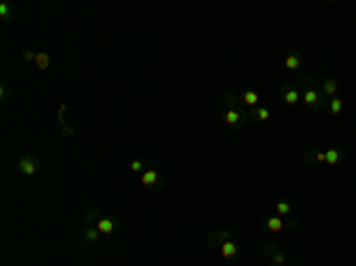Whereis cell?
I'll use <instances>...</instances> for the list:
<instances>
[{
  "mask_svg": "<svg viewBox=\"0 0 356 266\" xmlns=\"http://www.w3.org/2000/svg\"><path fill=\"white\" fill-rule=\"evenodd\" d=\"M302 102L309 107L311 112H325V98H323V93L318 91V88H314V86H306L302 91Z\"/></svg>",
  "mask_w": 356,
  "mask_h": 266,
  "instance_id": "1",
  "label": "cell"
},
{
  "mask_svg": "<svg viewBox=\"0 0 356 266\" xmlns=\"http://www.w3.org/2000/svg\"><path fill=\"white\" fill-rule=\"evenodd\" d=\"M247 121H249V117H247V110H245V107L224 110V114H221V124L231 126V128H240V126H245Z\"/></svg>",
  "mask_w": 356,
  "mask_h": 266,
  "instance_id": "2",
  "label": "cell"
},
{
  "mask_svg": "<svg viewBox=\"0 0 356 266\" xmlns=\"http://www.w3.org/2000/svg\"><path fill=\"white\" fill-rule=\"evenodd\" d=\"M280 98H283L285 105L297 107V105L302 102V91H299V86H297L294 81H290V83H283V86H280Z\"/></svg>",
  "mask_w": 356,
  "mask_h": 266,
  "instance_id": "3",
  "label": "cell"
},
{
  "mask_svg": "<svg viewBox=\"0 0 356 266\" xmlns=\"http://www.w3.org/2000/svg\"><path fill=\"white\" fill-rule=\"evenodd\" d=\"M17 171L22 173V176H38V173H40V162H38V157L24 155L22 159L17 162Z\"/></svg>",
  "mask_w": 356,
  "mask_h": 266,
  "instance_id": "4",
  "label": "cell"
},
{
  "mask_svg": "<svg viewBox=\"0 0 356 266\" xmlns=\"http://www.w3.org/2000/svg\"><path fill=\"white\" fill-rule=\"evenodd\" d=\"M95 226H98V231H100L102 235H116L121 231V219H119V216H107V214H102V219L98 221Z\"/></svg>",
  "mask_w": 356,
  "mask_h": 266,
  "instance_id": "5",
  "label": "cell"
},
{
  "mask_svg": "<svg viewBox=\"0 0 356 266\" xmlns=\"http://www.w3.org/2000/svg\"><path fill=\"white\" fill-rule=\"evenodd\" d=\"M263 254L271 257V264H278V266H287V252H283L278 245L273 243H263Z\"/></svg>",
  "mask_w": 356,
  "mask_h": 266,
  "instance_id": "6",
  "label": "cell"
},
{
  "mask_svg": "<svg viewBox=\"0 0 356 266\" xmlns=\"http://www.w3.org/2000/svg\"><path fill=\"white\" fill-rule=\"evenodd\" d=\"M318 91L323 93L325 100H330V98H337L340 83H337V78H333V76H321V88H318Z\"/></svg>",
  "mask_w": 356,
  "mask_h": 266,
  "instance_id": "7",
  "label": "cell"
},
{
  "mask_svg": "<svg viewBox=\"0 0 356 266\" xmlns=\"http://www.w3.org/2000/svg\"><path fill=\"white\" fill-rule=\"evenodd\" d=\"M302 53H297V50H290L285 55V60H283V67H285L287 71H292V74H299V69H302Z\"/></svg>",
  "mask_w": 356,
  "mask_h": 266,
  "instance_id": "8",
  "label": "cell"
},
{
  "mask_svg": "<svg viewBox=\"0 0 356 266\" xmlns=\"http://www.w3.org/2000/svg\"><path fill=\"white\" fill-rule=\"evenodd\" d=\"M233 238V231L231 228H221V231H214V233L207 235V245L209 247H221L226 240H231Z\"/></svg>",
  "mask_w": 356,
  "mask_h": 266,
  "instance_id": "9",
  "label": "cell"
},
{
  "mask_svg": "<svg viewBox=\"0 0 356 266\" xmlns=\"http://www.w3.org/2000/svg\"><path fill=\"white\" fill-rule=\"evenodd\" d=\"M347 159V152H344V148H330L325 150V166H337L340 162H344Z\"/></svg>",
  "mask_w": 356,
  "mask_h": 266,
  "instance_id": "10",
  "label": "cell"
},
{
  "mask_svg": "<svg viewBox=\"0 0 356 266\" xmlns=\"http://www.w3.org/2000/svg\"><path fill=\"white\" fill-rule=\"evenodd\" d=\"M247 117H249L252 124H263V121L271 119V110L263 107V105H259V107H254V110H247Z\"/></svg>",
  "mask_w": 356,
  "mask_h": 266,
  "instance_id": "11",
  "label": "cell"
},
{
  "mask_svg": "<svg viewBox=\"0 0 356 266\" xmlns=\"http://www.w3.org/2000/svg\"><path fill=\"white\" fill-rule=\"evenodd\" d=\"M140 183H143L145 188H157V186L162 183V179H159V171L150 166L147 171H143V173H140Z\"/></svg>",
  "mask_w": 356,
  "mask_h": 266,
  "instance_id": "12",
  "label": "cell"
},
{
  "mask_svg": "<svg viewBox=\"0 0 356 266\" xmlns=\"http://www.w3.org/2000/svg\"><path fill=\"white\" fill-rule=\"evenodd\" d=\"M240 100H242V107H245V110H254V107H259V93H256L254 88H249V91H242V93H240Z\"/></svg>",
  "mask_w": 356,
  "mask_h": 266,
  "instance_id": "13",
  "label": "cell"
},
{
  "mask_svg": "<svg viewBox=\"0 0 356 266\" xmlns=\"http://www.w3.org/2000/svg\"><path fill=\"white\" fill-rule=\"evenodd\" d=\"M342 112H344V100H342L340 95H337V98H330V100L325 102V114H330V117H340Z\"/></svg>",
  "mask_w": 356,
  "mask_h": 266,
  "instance_id": "14",
  "label": "cell"
},
{
  "mask_svg": "<svg viewBox=\"0 0 356 266\" xmlns=\"http://www.w3.org/2000/svg\"><path fill=\"white\" fill-rule=\"evenodd\" d=\"M218 252H221V257L224 259H228V261H233V259H238V243H235V240H226L224 245H221V247H218Z\"/></svg>",
  "mask_w": 356,
  "mask_h": 266,
  "instance_id": "15",
  "label": "cell"
},
{
  "mask_svg": "<svg viewBox=\"0 0 356 266\" xmlns=\"http://www.w3.org/2000/svg\"><path fill=\"white\" fill-rule=\"evenodd\" d=\"M263 228H266V231H271V233H280V231L285 228V219L278 216V214H276V216H269V219L263 221Z\"/></svg>",
  "mask_w": 356,
  "mask_h": 266,
  "instance_id": "16",
  "label": "cell"
},
{
  "mask_svg": "<svg viewBox=\"0 0 356 266\" xmlns=\"http://www.w3.org/2000/svg\"><path fill=\"white\" fill-rule=\"evenodd\" d=\"M221 102H224L226 110H238V107H242V100L238 93H233V91H228V93H224V98H221Z\"/></svg>",
  "mask_w": 356,
  "mask_h": 266,
  "instance_id": "17",
  "label": "cell"
},
{
  "mask_svg": "<svg viewBox=\"0 0 356 266\" xmlns=\"http://www.w3.org/2000/svg\"><path fill=\"white\" fill-rule=\"evenodd\" d=\"M100 238H102V233L98 231V226H85L83 233H81V240H83V243H91V245L98 243Z\"/></svg>",
  "mask_w": 356,
  "mask_h": 266,
  "instance_id": "18",
  "label": "cell"
},
{
  "mask_svg": "<svg viewBox=\"0 0 356 266\" xmlns=\"http://www.w3.org/2000/svg\"><path fill=\"white\" fill-rule=\"evenodd\" d=\"M304 162H309V164H325V152H321V150H306L304 152Z\"/></svg>",
  "mask_w": 356,
  "mask_h": 266,
  "instance_id": "19",
  "label": "cell"
},
{
  "mask_svg": "<svg viewBox=\"0 0 356 266\" xmlns=\"http://www.w3.org/2000/svg\"><path fill=\"white\" fill-rule=\"evenodd\" d=\"M276 214H278V216H283V219L292 216V204L287 202V200H278V202H276Z\"/></svg>",
  "mask_w": 356,
  "mask_h": 266,
  "instance_id": "20",
  "label": "cell"
},
{
  "mask_svg": "<svg viewBox=\"0 0 356 266\" xmlns=\"http://www.w3.org/2000/svg\"><path fill=\"white\" fill-rule=\"evenodd\" d=\"M100 219H102V214H100L98 207H91V209L85 211V224H88V226H95Z\"/></svg>",
  "mask_w": 356,
  "mask_h": 266,
  "instance_id": "21",
  "label": "cell"
},
{
  "mask_svg": "<svg viewBox=\"0 0 356 266\" xmlns=\"http://www.w3.org/2000/svg\"><path fill=\"white\" fill-rule=\"evenodd\" d=\"M36 67H38V69H48V67H50V64H53V57L48 55V53H38V57H36Z\"/></svg>",
  "mask_w": 356,
  "mask_h": 266,
  "instance_id": "22",
  "label": "cell"
},
{
  "mask_svg": "<svg viewBox=\"0 0 356 266\" xmlns=\"http://www.w3.org/2000/svg\"><path fill=\"white\" fill-rule=\"evenodd\" d=\"M128 169H131V171H136V173H143V171H147L150 166H147V162H143V159H133Z\"/></svg>",
  "mask_w": 356,
  "mask_h": 266,
  "instance_id": "23",
  "label": "cell"
},
{
  "mask_svg": "<svg viewBox=\"0 0 356 266\" xmlns=\"http://www.w3.org/2000/svg\"><path fill=\"white\" fill-rule=\"evenodd\" d=\"M10 17H12V8L3 3V5H0V19H3V22H8Z\"/></svg>",
  "mask_w": 356,
  "mask_h": 266,
  "instance_id": "24",
  "label": "cell"
},
{
  "mask_svg": "<svg viewBox=\"0 0 356 266\" xmlns=\"http://www.w3.org/2000/svg\"><path fill=\"white\" fill-rule=\"evenodd\" d=\"M22 57L26 60V62H36V57H38V53H31V50H24Z\"/></svg>",
  "mask_w": 356,
  "mask_h": 266,
  "instance_id": "25",
  "label": "cell"
},
{
  "mask_svg": "<svg viewBox=\"0 0 356 266\" xmlns=\"http://www.w3.org/2000/svg\"><path fill=\"white\" fill-rule=\"evenodd\" d=\"M0 98H3V100H8L10 98V86L5 83V81H3V86H0Z\"/></svg>",
  "mask_w": 356,
  "mask_h": 266,
  "instance_id": "26",
  "label": "cell"
},
{
  "mask_svg": "<svg viewBox=\"0 0 356 266\" xmlns=\"http://www.w3.org/2000/svg\"><path fill=\"white\" fill-rule=\"evenodd\" d=\"M269 266H278V264H269Z\"/></svg>",
  "mask_w": 356,
  "mask_h": 266,
  "instance_id": "27",
  "label": "cell"
}]
</instances>
